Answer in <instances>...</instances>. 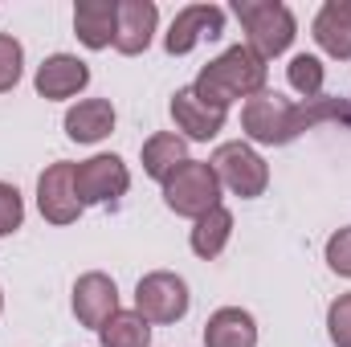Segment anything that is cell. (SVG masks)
Here are the masks:
<instances>
[{"label": "cell", "instance_id": "1", "mask_svg": "<svg viewBox=\"0 0 351 347\" xmlns=\"http://www.w3.org/2000/svg\"><path fill=\"white\" fill-rule=\"evenodd\" d=\"M348 115V106L339 98H302V102H290L282 94H254L245 106H241V131L254 139V143H265V147H286L294 143L302 131L327 123V119H339Z\"/></svg>", "mask_w": 351, "mask_h": 347}, {"label": "cell", "instance_id": "2", "mask_svg": "<svg viewBox=\"0 0 351 347\" xmlns=\"http://www.w3.org/2000/svg\"><path fill=\"white\" fill-rule=\"evenodd\" d=\"M265 74H269V66H265L250 45H233V49H225L221 58H213V62L196 74L192 90H196L204 102L229 110V102H237V98L250 102L254 94H262Z\"/></svg>", "mask_w": 351, "mask_h": 347}, {"label": "cell", "instance_id": "3", "mask_svg": "<svg viewBox=\"0 0 351 347\" xmlns=\"http://www.w3.org/2000/svg\"><path fill=\"white\" fill-rule=\"evenodd\" d=\"M233 12H237V21H241L245 33H250L245 45H250L262 62L282 58V53L290 49L294 33H298L294 12H290L286 4H278V0H237Z\"/></svg>", "mask_w": 351, "mask_h": 347}, {"label": "cell", "instance_id": "4", "mask_svg": "<svg viewBox=\"0 0 351 347\" xmlns=\"http://www.w3.org/2000/svg\"><path fill=\"white\" fill-rule=\"evenodd\" d=\"M164 204L176 217L200 221L204 213H213L221 204V180L213 172L208 160H188L164 180Z\"/></svg>", "mask_w": 351, "mask_h": 347}, {"label": "cell", "instance_id": "5", "mask_svg": "<svg viewBox=\"0 0 351 347\" xmlns=\"http://www.w3.org/2000/svg\"><path fill=\"white\" fill-rule=\"evenodd\" d=\"M208 164H213V172L221 180V188H229L241 200L262 196L265 184H269V168H265V160L250 143H221Z\"/></svg>", "mask_w": 351, "mask_h": 347}, {"label": "cell", "instance_id": "6", "mask_svg": "<svg viewBox=\"0 0 351 347\" xmlns=\"http://www.w3.org/2000/svg\"><path fill=\"white\" fill-rule=\"evenodd\" d=\"M188 307H192L188 282L172 270H156V274L139 278V286H135V311L147 323H180L188 315Z\"/></svg>", "mask_w": 351, "mask_h": 347}, {"label": "cell", "instance_id": "7", "mask_svg": "<svg viewBox=\"0 0 351 347\" xmlns=\"http://www.w3.org/2000/svg\"><path fill=\"white\" fill-rule=\"evenodd\" d=\"M74 188L82 208L86 204H110L131 188V172L119 156H90L82 164H74Z\"/></svg>", "mask_w": 351, "mask_h": 347}, {"label": "cell", "instance_id": "8", "mask_svg": "<svg viewBox=\"0 0 351 347\" xmlns=\"http://www.w3.org/2000/svg\"><path fill=\"white\" fill-rule=\"evenodd\" d=\"M37 208L49 225H74L78 221L82 200L74 188V164L70 160H58L37 176Z\"/></svg>", "mask_w": 351, "mask_h": 347}, {"label": "cell", "instance_id": "9", "mask_svg": "<svg viewBox=\"0 0 351 347\" xmlns=\"http://www.w3.org/2000/svg\"><path fill=\"white\" fill-rule=\"evenodd\" d=\"M221 33H225V8H217V4H188V8H180L172 16V25H168V33H164V49H168L172 58H184V53H192L204 37L217 41Z\"/></svg>", "mask_w": 351, "mask_h": 347}, {"label": "cell", "instance_id": "10", "mask_svg": "<svg viewBox=\"0 0 351 347\" xmlns=\"http://www.w3.org/2000/svg\"><path fill=\"white\" fill-rule=\"evenodd\" d=\"M74 315L78 323L90 331H102L114 315H119V286L110 274L102 270H90L74 282Z\"/></svg>", "mask_w": 351, "mask_h": 347}, {"label": "cell", "instance_id": "11", "mask_svg": "<svg viewBox=\"0 0 351 347\" xmlns=\"http://www.w3.org/2000/svg\"><path fill=\"white\" fill-rule=\"evenodd\" d=\"M33 86H37L41 98H49V102L74 98L78 90L90 86V66L82 58H74V53H53V58H45V62L37 66Z\"/></svg>", "mask_w": 351, "mask_h": 347}, {"label": "cell", "instance_id": "12", "mask_svg": "<svg viewBox=\"0 0 351 347\" xmlns=\"http://www.w3.org/2000/svg\"><path fill=\"white\" fill-rule=\"evenodd\" d=\"M172 119H176V127H180L188 139H196V143L217 139L221 127H225V110L213 106V102H204L192 86H184V90L172 94Z\"/></svg>", "mask_w": 351, "mask_h": 347}, {"label": "cell", "instance_id": "13", "mask_svg": "<svg viewBox=\"0 0 351 347\" xmlns=\"http://www.w3.org/2000/svg\"><path fill=\"white\" fill-rule=\"evenodd\" d=\"M160 25V8L152 0H119V25H114V49L135 58L152 45Z\"/></svg>", "mask_w": 351, "mask_h": 347}, {"label": "cell", "instance_id": "14", "mask_svg": "<svg viewBox=\"0 0 351 347\" xmlns=\"http://www.w3.org/2000/svg\"><path fill=\"white\" fill-rule=\"evenodd\" d=\"M311 33H315L323 53H331L335 62H348L351 58V0H327L315 12Z\"/></svg>", "mask_w": 351, "mask_h": 347}, {"label": "cell", "instance_id": "15", "mask_svg": "<svg viewBox=\"0 0 351 347\" xmlns=\"http://www.w3.org/2000/svg\"><path fill=\"white\" fill-rule=\"evenodd\" d=\"M204 347H258V319L241 307H221L204 323Z\"/></svg>", "mask_w": 351, "mask_h": 347}, {"label": "cell", "instance_id": "16", "mask_svg": "<svg viewBox=\"0 0 351 347\" xmlns=\"http://www.w3.org/2000/svg\"><path fill=\"white\" fill-rule=\"evenodd\" d=\"M114 25H119V4L114 0H78L74 8V33L86 49L114 45Z\"/></svg>", "mask_w": 351, "mask_h": 347}, {"label": "cell", "instance_id": "17", "mask_svg": "<svg viewBox=\"0 0 351 347\" xmlns=\"http://www.w3.org/2000/svg\"><path fill=\"white\" fill-rule=\"evenodd\" d=\"M114 131V106L106 98H82L66 110V135L74 143H98Z\"/></svg>", "mask_w": 351, "mask_h": 347}, {"label": "cell", "instance_id": "18", "mask_svg": "<svg viewBox=\"0 0 351 347\" xmlns=\"http://www.w3.org/2000/svg\"><path fill=\"white\" fill-rule=\"evenodd\" d=\"M229 237H233V213L225 208V204H217L213 213H204L196 225H192V237H188V246H192V254L196 258H217L225 246H229Z\"/></svg>", "mask_w": 351, "mask_h": 347}, {"label": "cell", "instance_id": "19", "mask_svg": "<svg viewBox=\"0 0 351 347\" xmlns=\"http://www.w3.org/2000/svg\"><path fill=\"white\" fill-rule=\"evenodd\" d=\"M180 164H188V143H184L180 135H172V131H156V135L143 143V172L152 176V180L164 184Z\"/></svg>", "mask_w": 351, "mask_h": 347}, {"label": "cell", "instance_id": "20", "mask_svg": "<svg viewBox=\"0 0 351 347\" xmlns=\"http://www.w3.org/2000/svg\"><path fill=\"white\" fill-rule=\"evenodd\" d=\"M102 347H152V323L139 311H119L102 331Z\"/></svg>", "mask_w": 351, "mask_h": 347}, {"label": "cell", "instance_id": "21", "mask_svg": "<svg viewBox=\"0 0 351 347\" xmlns=\"http://www.w3.org/2000/svg\"><path fill=\"white\" fill-rule=\"evenodd\" d=\"M323 78H327V70H323V62L315 53H298L286 66V82L298 90L302 98H319L323 94Z\"/></svg>", "mask_w": 351, "mask_h": 347}, {"label": "cell", "instance_id": "22", "mask_svg": "<svg viewBox=\"0 0 351 347\" xmlns=\"http://www.w3.org/2000/svg\"><path fill=\"white\" fill-rule=\"evenodd\" d=\"M25 74V49L12 33H0V94L12 90Z\"/></svg>", "mask_w": 351, "mask_h": 347}, {"label": "cell", "instance_id": "23", "mask_svg": "<svg viewBox=\"0 0 351 347\" xmlns=\"http://www.w3.org/2000/svg\"><path fill=\"white\" fill-rule=\"evenodd\" d=\"M327 335L335 347H351V294H339L327 307Z\"/></svg>", "mask_w": 351, "mask_h": 347}, {"label": "cell", "instance_id": "24", "mask_svg": "<svg viewBox=\"0 0 351 347\" xmlns=\"http://www.w3.org/2000/svg\"><path fill=\"white\" fill-rule=\"evenodd\" d=\"M21 225H25V200H21V192L12 184L0 180V237L16 233Z\"/></svg>", "mask_w": 351, "mask_h": 347}, {"label": "cell", "instance_id": "25", "mask_svg": "<svg viewBox=\"0 0 351 347\" xmlns=\"http://www.w3.org/2000/svg\"><path fill=\"white\" fill-rule=\"evenodd\" d=\"M327 265L339 278H351V225L339 229V233H331V241H327Z\"/></svg>", "mask_w": 351, "mask_h": 347}, {"label": "cell", "instance_id": "26", "mask_svg": "<svg viewBox=\"0 0 351 347\" xmlns=\"http://www.w3.org/2000/svg\"><path fill=\"white\" fill-rule=\"evenodd\" d=\"M0 311H4V294H0Z\"/></svg>", "mask_w": 351, "mask_h": 347}]
</instances>
